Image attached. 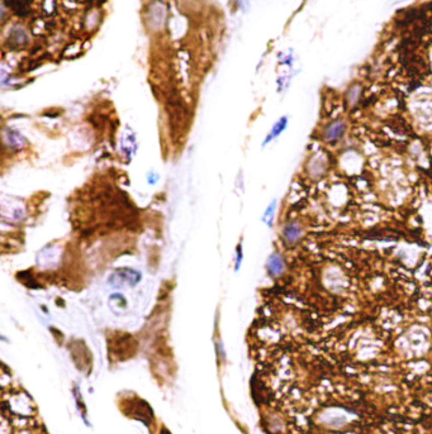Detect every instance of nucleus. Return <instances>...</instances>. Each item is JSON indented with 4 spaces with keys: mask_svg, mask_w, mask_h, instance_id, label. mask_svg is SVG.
Segmentation results:
<instances>
[{
    "mask_svg": "<svg viewBox=\"0 0 432 434\" xmlns=\"http://www.w3.org/2000/svg\"><path fill=\"white\" fill-rule=\"evenodd\" d=\"M346 129H347V127H346V123L343 120H335V122L330 123V124H327L323 128V140L326 142H333V141L341 140L345 136Z\"/></svg>",
    "mask_w": 432,
    "mask_h": 434,
    "instance_id": "nucleus-1",
    "label": "nucleus"
},
{
    "mask_svg": "<svg viewBox=\"0 0 432 434\" xmlns=\"http://www.w3.org/2000/svg\"><path fill=\"white\" fill-rule=\"evenodd\" d=\"M303 231L300 228V226L298 223H292L287 224V227L284 228V239L288 244H293L295 242L299 241V238L302 237Z\"/></svg>",
    "mask_w": 432,
    "mask_h": 434,
    "instance_id": "nucleus-2",
    "label": "nucleus"
},
{
    "mask_svg": "<svg viewBox=\"0 0 432 434\" xmlns=\"http://www.w3.org/2000/svg\"><path fill=\"white\" fill-rule=\"evenodd\" d=\"M326 172V161L320 156H315V158L310 160L309 173L313 178H321Z\"/></svg>",
    "mask_w": 432,
    "mask_h": 434,
    "instance_id": "nucleus-3",
    "label": "nucleus"
},
{
    "mask_svg": "<svg viewBox=\"0 0 432 434\" xmlns=\"http://www.w3.org/2000/svg\"><path fill=\"white\" fill-rule=\"evenodd\" d=\"M359 97H360V86H359V85H352L347 92L348 105L351 107V105L356 104V102L359 100Z\"/></svg>",
    "mask_w": 432,
    "mask_h": 434,
    "instance_id": "nucleus-4",
    "label": "nucleus"
},
{
    "mask_svg": "<svg viewBox=\"0 0 432 434\" xmlns=\"http://www.w3.org/2000/svg\"><path fill=\"white\" fill-rule=\"evenodd\" d=\"M270 271L272 272L274 275H279L280 272L283 271V261L282 258H280L279 256H272L271 259H270Z\"/></svg>",
    "mask_w": 432,
    "mask_h": 434,
    "instance_id": "nucleus-5",
    "label": "nucleus"
}]
</instances>
